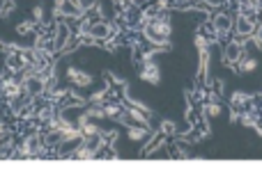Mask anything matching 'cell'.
Listing matches in <instances>:
<instances>
[{
	"instance_id": "5",
	"label": "cell",
	"mask_w": 262,
	"mask_h": 176,
	"mask_svg": "<svg viewBox=\"0 0 262 176\" xmlns=\"http://www.w3.org/2000/svg\"><path fill=\"white\" fill-rule=\"evenodd\" d=\"M67 80H69L71 85H76V87H90L94 82V78L87 71H83V69H76V66H69L67 69Z\"/></svg>"
},
{
	"instance_id": "11",
	"label": "cell",
	"mask_w": 262,
	"mask_h": 176,
	"mask_svg": "<svg viewBox=\"0 0 262 176\" xmlns=\"http://www.w3.org/2000/svg\"><path fill=\"white\" fill-rule=\"evenodd\" d=\"M193 44H196V48H198V53H205V50H207V48L212 46L214 42H209V39L205 37V34H200V32H198V34H196V39H193Z\"/></svg>"
},
{
	"instance_id": "4",
	"label": "cell",
	"mask_w": 262,
	"mask_h": 176,
	"mask_svg": "<svg viewBox=\"0 0 262 176\" xmlns=\"http://www.w3.org/2000/svg\"><path fill=\"white\" fill-rule=\"evenodd\" d=\"M241 55H244V46H241L239 42H235V39H230V42L225 44V48H223V62L235 69L237 62L241 60Z\"/></svg>"
},
{
	"instance_id": "15",
	"label": "cell",
	"mask_w": 262,
	"mask_h": 176,
	"mask_svg": "<svg viewBox=\"0 0 262 176\" xmlns=\"http://www.w3.org/2000/svg\"><path fill=\"white\" fill-rule=\"evenodd\" d=\"M248 42H251L257 50H262V34H260V32H253L251 37H248Z\"/></svg>"
},
{
	"instance_id": "3",
	"label": "cell",
	"mask_w": 262,
	"mask_h": 176,
	"mask_svg": "<svg viewBox=\"0 0 262 176\" xmlns=\"http://www.w3.org/2000/svg\"><path fill=\"white\" fill-rule=\"evenodd\" d=\"M209 23H212L214 37L225 39V37H230V32H232V23H235V18H232L230 14H216Z\"/></svg>"
},
{
	"instance_id": "14",
	"label": "cell",
	"mask_w": 262,
	"mask_h": 176,
	"mask_svg": "<svg viewBox=\"0 0 262 176\" xmlns=\"http://www.w3.org/2000/svg\"><path fill=\"white\" fill-rule=\"evenodd\" d=\"M159 128H161V133H164V135H175V133H177V126H175L173 122H168V119L161 122V126H159Z\"/></svg>"
},
{
	"instance_id": "10",
	"label": "cell",
	"mask_w": 262,
	"mask_h": 176,
	"mask_svg": "<svg viewBox=\"0 0 262 176\" xmlns=\"http://www.w3.org/2000/svg\"><path fill=\"white\" fill-rule=\"evenodd\" d=\"M122 112H124V108L120 106V103H108V106H104V117L106 119H117L122 117Z\"/></svg>"
},
{
	"instance_id": "9",
	"label": "cell",
	"mask_w": 262,
	"mask_h": 176,
	"mask_svg": "<svg viewBox=\"0 0 262 176\" xmlns=\"http://www.w3.org/2000/svg\"><path fill=\"white\" fill-rule=\"evenodd\" d=\"M202 112H205V117L216 119L223 110H221V103H216L214 98H209V101H205V106H202Z\"/></svg>"
},
{
	"instance_id": "7",
	"label": "cell",
	"mask_w": 262,
	"mask_h": 176,
	"mask_svg": "<svg viewBox=\"0 0 262 176\" xmlns=\"http://www.w3.org/2000/svg\"><path fill=\"white\" fill-rule=\"evenodd\" d=\"M71 158H78V160H94V158H99V154L94 149H90V146H85V144H78L76 149L71 151Z\"/></svg>"
},
{
	"instance_id": "17",
	"label": "cell",
	"mask_w": 262,
	"mask_h": 176,
	"mask_svg": "<svg viewBox=\"0 0 262 176\" xmlns=\"http://www.w3.org/2000/svg\"><path fill=\"white\" fill-rule=\"evenodd\" d=\"M237 122H239V110L232 108V112H230V124H237Z\"/></svg>"
},
{
	"instance_id": "16",
	"label": "cell",
	"mask_w": 262,
	"mask_h": 176,
	"mask_svg": "<svg viewBox=\"0 0 262 176\" xmlns=\"http://www.w3.org/2000/svg\"><path fill=\"white\" fill-rule=\"evenodd\" d=\"M33 16H35V23H42L44 21V10H42V7H35Z\"/></svg>"
},
{
	"instance_id": "6",
	"label": "cell",
	"mask_w": 262,
	"mask_h": 176,
	"mask_svg": "<svg viewBox=\"0 0 262 176\" xmlns=\"http://www.w3.org/2000/svg\"><path fill=\"white\" fill-rule=\"evenodd\" d=\"M150 130L148 126H138V124H134V126H126V138L131 140V142H145V140L150 138Z\"/></svg>"
},
{
	"instance_id": "12",
	"label": "cell",
	"mask_w": 262,
	"mask_h": 176,
	"mask_svg": "<svg viewBox=\"0 0 262 176\" xmlns=\"http://www.w3.org/2000/svg\"><path fill=\"white\" fill-rule=\"evenodd\" d=\"M85 114L90 119H106L104 117V106H97V103H92V108H87Z\"/></svg>"
},
{
	"instance_id": "2",
	"label": "cell",
	"mask_w": 262,
	"mask_h": 176,
	"mask_svg": "<svg viewBox=\"0 0 262 176\" xmlns=\"http://www.w3.org/2000/svg\"><path fill=\"white\" fill-rule=\"evenodd\" d=\"M141 80L150 82V85H159L161 82V69L154 58H145L141 62Z\"/></svg>"
},
{
	"instance_id": "1",
	"label": "cell",
	"mask_w": 262,
	"mask_h": 176,
	"mask_svg": "<svg viewBox=\"0 0 262 176\" xmlns=\"http://www.w3.org/2000/svg\"><path fill=\"white\" fill-rule=\"evenodd\" d=\"M115 32H117V28L106 23V21H92L90 28H87V34L94 39V44H106Z\"/></svg>"
},
{
	"instance_id": "13",
	"label": "cell",
	"mask_w": 262,
	"mask_h": 176,
	"mask_svg": "<svg viewBox=\"0 0 262 176\" xmlns=\"http://www.w3.org/2000/svg\"><path fill=\"white\" fill-rule=\"evenodd\" d=\"M106 98H108V94H106V87H104V90L94 92V94L90 96V103H97V106H104V103H106Z\"/></svg>"
},
{
	"instance_id": "18",
	"label": "cell",
	"mask_w": 262,
	"mask_h": 176,
	"mask_svg": "<svg viewBox=\"0 0 262 176\" xmlns=\"http://www.w3.org/2000/svg\"><path fill=\"white\" fill-rule=\"evenodd\" d=\"M113 2H117V5H120V2H122V0H113Z\"/></svg>"
},
{
	"instance_id": "8",
	"label": "cell",
	"mask_w": 262,
	"mask_h": 176,
	"mask_svg": "<svg viewBox=\"0 0 262 176\" xmlns=\"http://www.w3.org/2000/svg\"><path fill=\"white\" fill-rule=\"evenodd\" d=\"M257 69V60L255 58H246V55H241V60L237 62V66H235V71H239V74H253V71Z\"/></svg>"
}]
</instances>
